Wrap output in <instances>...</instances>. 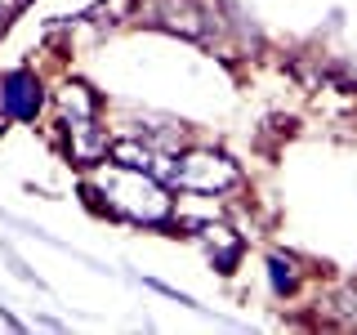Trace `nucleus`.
I'll list each match as a JSON object with an SVG mask.
<instances>
[{
  "label": "nucleus",
  "mask_w": 357,
  "mask_h": 335,
  "mask_svg": "<svg viewBox=\"0 0 357 335\" xmlns=\"http://www.w3.org/2000/svg\"><path fill=\"white\" fill-rule=\"evenodd\" d=\"M63 130H67V152L72 161L81 165H94L112 152L107 134L98 130V117H94V98H89L85 85H67L63 89Z\"/></svg>",
  "instance_id": "nucleus-1"
},
{
  "label": "nucleus",
  "mask_w": 357,
  "mask_h": 335,
  "mask_svg": "<svg viewBox=\"0 0 357 335\" xmlns=\"http://www.w3.org/2000/svg\"><path fill=\"white\" fill-rule=\"evenodd\" d=\"M237 179H241L237 165L223 152H210V148H192V152L174 156V170H170V184L188 188V193H223Z\"/></svg>",
  "instance_id": "nucleus-2"
},
{
  "label": "nucleus",
  "mask_w": 357,
  "mask_h": 335,
  "mask_svg": "<svg viewBox=\"0 0 357 335\" xmlns=\"http://www.w3.org/2000/svg\"><path fill=\"white\" fill-rule=\"evenodd\" d=\"M148 18L156 27L178 31L188 40H210V31H215V14L206 5H197V0H152Z\"/></svg>",
  "instance_id": "nucleus-3"
},
{
  "label": "nucleus",
  "mask_w": 357,
  "mask_h": 335,
  "mask_svg": "<svg viewBox=\"0 0 357 335\" xmlns=\"http://www.w3.org/2000/svg\"><path fill=\"white\" fill-rule=\"evenodd\" d=\"M45 94H40V81L27 72V67H18V72L0 76V107H5V117L14 121H31L40 112Z\"/></svg>",
  "instance_id": "nucleus-4"
},
{
  "label": "nucleus",
  "mask_w": 357,
  "mask_h": 335,
  "mask_svg": "<svg viewBox=\"0 0 357 335\" xmlns=\"http://www.w3.org/2000/svg\"><path fill=\"white\" fill-rule=\"evenodd\" d=\"M112 161L126 174H152V179H161V184H170V170H174V161L156 156L152 148H143V143H112Z\"/></svg>",
  "instance_id": "nucleus-5"
},
{
  "label": "nucleus",
  "mask_w": 357,
  "mask_h": 335,
  "mask_svg": "<svg viewBox=\"0 0 357 335\" xmlns=\"http://www.w3.org/2000/svg\"><path fill=\"white\" fill-rule=\"evenodd\" d=\"M201 241H206V255L215 260L219 273H232V268H237V260H241V237L232 228H223V223H206V228H201Z\"/></svg>",
  "instance_id": "nucleus-6"
},
{
  "label": "nucleus",
  "mask_w": 357,
  "mask_h": 335,
  "mask_svg": "<svg viewBox=\"0 0 357 335\" xmlns=\"http://www.w3.org/2000/svg\"><path fill=\"white\" fill-rule=\"evenodd\" d=\"M326 308L344 322V327H357V282H344V286L326 299Z\"/></svg>",
  "instance_id": "nucleus-7"
},
{
  "label": "nucleus",
  "mask_w": 357,
  "mask_h": 335,
  "mask_svg": "<svg viewBox=\"0 0 357 335\" xmlns=\"http://www.w3.org/2000/svg\"><path fill=\"white\" fill-rule=\"evenodd\" d=\"M273 286L277 290H295V273H290L282 260H273Z\"/></svg>",
  "instance_id": "nucleus-8"
},
{
  "label": "nucleus",
  "mask_w": 357,
  "mask_h": 335,
  "mask_svg": "<svg viewBox=\"0 0 357 335\" xmlns=\"http://www.w3.org/2000/svg\"><path fill=\"white\" fill-rule=\"evenodd\" d=\"M9 18H14V9H9V5H0V36L9 31Z\"/></svg>",
  "instance_id": "nucleus-9"
}]
</instances>
